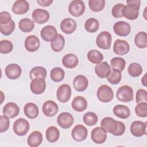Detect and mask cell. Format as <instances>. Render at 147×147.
<instances>
[{"label": "cell", "mask_w": 147, "mask_h": 147, "mask_svg": "<svg viewBox=\"0 0 147 147\" xmlns=\"http://www.w3.org/2000/svg\"><path fill=\"white\" fill-rule=\"evenodd\" d=\"M37 2L41 6L47 7V6H50L53 2V1H52V0H38V1H37Z\"/></svg>", "instance_id": "52"}, {"label": "cell", "mask_w": 147, "mask_h": 147, "mask_svg": "<svg viewBox=\"0 0 147 147\" xmlns=\"http://www.w3.org/2000/svg\"><path fill=\"white\" fill-rule=\"evenodd\" d=\"M136 103L147 102V92L144 89H138L137 91L136 95Z\"/></svg>", "instance_id": "49"}, {"label": "cell", "mask_w": 147, "mask_h": 147, "mask_svg": "<svg viewBox=\"0 0 147 147\" xmlns=\"http://www.w3.org/2000/svg\"><path fill=\"white\" fill-rule=\"evenodd\" d=\"M24 46L26 51L29 52L37 51L40 47V41L35 35H29L25 40Z\"/></svg>", "instance_id": "15"}, {"label": "cell", "mask_w": 147, "mask_h": 147, "mask_svg": "<svg viewBox=\"0 0 147 147\" xmlns=\"http://www.w3.org/2000/svg\"><path fill=\"white\" fill-rule=\"evenodd\" d=\"M16 28V24L13 20L5 25H0L1 33L5 36L10 35L14 30Z\"/></svg>", "instance_id": "44"}, {"label": "cell", "mask_w": 147, "mask_h": 147, "mask_svg": "<svg viewBox=\"0 0 147 147\" xmlns=\"http://www.w3.org/2000/svg\"><path fill=\"white\" fill-rule=\"evenodd\" d=\"M113 29L115 34L121 37H126L128 36L131 32L130 25L123 21L115 22L113 25Z\"/></svg>", "instance_id": "10"}, {"label": "cell", "mask_w": 147, "mask_h": 147, "mask_svg": "<svg viewBox=\"0 0 147 147\" xmlns=\"http://www.w3.org/2000/svg\"><path fill=\"white\" fill-rule=\"evenodd\" d=\"M124 6L125 5L122 3H117L111 9L112 16L115 18L122 17V10Z\"/></svg>", "instance_id": "47"}, {"label": "cell", "mask_w": 147, "mask_h": 147, "mask_svg": "<svg viewBox=\"0 0 147 147\" xmlns=\"http://www.w3.org/2000/svg\"><path fill=\"white\" fill-rule=\"evenodd\" d=\"M49 13L45 9H36L32 14V17L34 22L38 24H43L47 22L49 19Z\"/></svg>", "instance_id": "14"}, {"label": "cell", "mask_w": 147, "mask_h": 147, "mask_svg": "<svg viewBox=\"0 0 147 147\" xmlns=\"http://www.w3.org/2000/svg\"><path fill=\"white\" fill-rule=\"evenodd\" d=\"M141 83L143 86L146 87V83H147V80H146V73L144 74L143 77L141 79Z\"/></svg>", "instance_id": "53"}, {"label": "cell", "mask_w": 147, "mask_h": 147, "mask_svg": "<svg viewBox=\"0 0 147 147\" xmlns=\"http://www.w3.org/2000/svg\"><path fill=\"white\" fill-rule=\"evenodd\" d=\"M57 34V29L55 27L50 25L43 27L40 32L41 38L47 42H51L53 41Z\"/></svg>", "instance_id": "17"}, {"label": "cell", "mask_w": 147, "mask_h": 147, "mask_svg": "<svg viewBox=\"0 0 147 147\" xmlns=\"http://www.w3.org/2000/svg\"><path fill=\"white\" fill-rule=\"evenodd\" d=\"M88 106L86 99L82 96H77L74 98L71 103L72 108L74 110L78 112L84 111Z\"/></svg>", "instance_id": "26"}, {"label": "cell", "mask_w": 147, "mask_h": 147, "mask_svg": "<svg viewBox=\"0 0 147 147\" xmlns=\"http://www.w3.org/2000/svg\"><path fill=\"white\" fill-rule=\"evenodd\" d=\"M10 126L9 118L6 115L0 117V132L1 133L6 131Z\"/></svg>", "instance_id": "48"}, {"label": "cell", "mask_w": 147, "mask_h": 147, "mask_svg": "<svg viewBox=\"0 0 147 147\" xmlns=\"http://www.w3.org/2000/svg\"><path fill=\"white\" fill-rule=\"evenodd\" d=\"M45 136L48 141L54 143L58 141L60 137V131L56 127L51 126L46 130Z\"/></svg>", "instance_id": "32"}, {"label": "cell", "mask_w": 147, "mask_h": 147, "mask_svg": "<svg viewBox=\"0 0 147 147\" xmlns=\"http://www.w3.org/2000/svg\"><path fill=\"white\" fill-rule=\"evenodd\" d=\"M95 72L100 78H107L111 72V67L106 61H101L95 67Z\"/></svg>", "instance_id": "22"}, {"label": "cell", "mask_w": 147, "mask_h": 147, "mask_svg": "<svg viewBox=\"0 0 147 147\" xmlns=\"http://www.w3.org/2000/svg\"><path fill=\"white\" fill-rule=\"evenodd\" d=\"M11 20V16L8 11H3L0 13V23L1 25L7 24Z\"/></svg>", "instance_id": "50"}, {"label": "cell", "mask_w": 147, "mask_h": 147, "mask_svg": "<svg viewBox=\"0 0 147 147\" xmlns=\"http://www.w3.org/2000/svg\"><path fill=\"white\" fill-rule=\"evenodd\" d=\"M88 136L87 129L83 125H76L71 131L72 138L77 142L84 141Z\"/></svg>", "instance_id": "13"}, {"label": "cell", "mask_w": 147, "mask_h": 147, "mask_svg": "<svg viewBox=\"0 0 147 147\" xmlns=\"http://www.w3.org/2000/svg\"><path fill=\"white\" fill-rule=\"evenodd\" d=\"M46 82L45 79L36 78L32 80L30 84V89L32 93L40 95L42 94L46 89Z\"/></svg>", "instance_id": "11"}, {"label": "cell", "mask_w": 147, "mask_h": 147, "mask_svg": "<svg viewBox=\"0 0 147 147\" xmlns=\"http://www.w3.org/2000/svg\"><path fill=\"white\" fill-rule=\"evenodd\" d=\"M99 22L95 18H90L87 19L84 23L85 30L88 33H95L99 29Z\"/></svg>", "instance_id": "35"}, {"label": "cell", "mask_w": 147, "mask_h": 147, "mask_svg": "<svg viewBox=\"0 0 147 147\" xmlns=\"http://www.w3.org/2000/svg\"><path fill=\"white\" fill-rule=\"evenodd\" d=\"M100 127L105 130L106 133H109L115 136L118 130V121H116L110 117H105L101 121Z\"/></svg>", "instance_id": "6"}, {"label": "cell", "mask_w": 147, "mask_h": 147, "mask_svg": "<svg viewBox=\"0 0 147 147\" xmlns=\"http://www.w3.org/2000/svg\"><path fill=\"white\" fill-rule=\"evenodd\" d=\"M73 86L76 91L83 92L87 89L88 86V80L85 76L79 75L75 77L73 80Z\"/></svg>", "instance_id": "25"}, {"label": "cell", "mask_w": 147, "mask_h": 147, "mask_svg": "<svg viewBox=\"0 0 147 147\" xmlns=\"http://www.w3.org/2000/svg\"><path fill=\"white\" fill-rule=\"evenodd\" d=\"M126 130V126L121 121H118V130L115 134V136H121L123 135L125 131Z\"/></svg>", "instance_id": "51"}, {"label": "cell", "mask_w": 147, "mask_h": 147, "mask_svg": "<svg viewBox=\"0 0 147 147\" xmlns=\"http://www.w3.org/2000/svg\"><path fill=\"white\" fill-rule=\"evenodd\" d=\"M130 130L133 136L142 137L145 135L146 133V122L141 121H134L130 125Z\"/></svg>", "instance_id": "9"}, {"label": "cell", "mask_w": 147, "mask_h": 147, "mask_svg": "<svg viewBox=\"0 0 147 147\" xmlns=\"http://www.w3.org/2000/svg\"><path fill=\"white\" fill-rule=\"evenodd\" d=\"M125 60L121 57H113L110 61V66L113 69H117L119 71L124 70L126 67Z\"/></svg>", "instance_id": "39"}, {"label": "cell", "mask_w": 147, "mask_h": 147, "mask_svg": "<svg viewBox=\"0 0 147 147\" xmlns=\"http://www.w3.org/2000/svg\"><path fill=\"white\" fill-rule=\"evenodd\" d=\"M126 3L122 10L123 17L129 20H136L139 16L141 1L127 0Z\"/></svg>", "instance_id": "1"}, {"label": "cell", "mask_w": 147, "mask_h": 147, "mask_svg": "<svg viewBox=\"0 0 147 147\" xmlns=\"http://www.w3.org/2000/svg\"><path fill=\"white\" fill-rule=\"evenodd\" d=\"M112 36L110 33L107 31L100 32L96 37V44L97 46L102 49H109L111 47Z\"/></svg>", "instance_id": "5"}, {"label": "cell", "mask_w": 147, "mask_h": 147, "mask_svg": "<svg viewBox=\"0 0 147 147\" xmlns=\"http://www.w3.org/2000/svg\"><path fill=\"white\" fill-rule=\"evenodd\" d=\"M57 122L60 127L67 129L71 127L74 122L73 115L68 112L60 113L57 118Z\"/></svg>", "instance_id": "12"}, {"label": "cell", "mask_w": 147, "mask_h": 147, "mask_svg": "<svg viewBox=\"0 0 147 147\" xmlns=\"http://www.w3.org/2000/svg\"><path fill=\"white\" fill-rule=\"evenodd\" d=\"M88 6L90 9L94 12L102 11L105 6V0H89Z\"/></svg>", "instance_id": "43"}, {"label": "cell", "mask_w": 147, "mask_h": 147, "mask_svg": "<svg viewBox=\"0 0 147 147\" xmlns=\"http://www.w3.org/2000/svg\"><path fill=\"white\" fill-rule=\"evenodd\" d=\"M65 45V39L61 34H57L53 41L51 42L52 49L55 52L61 51Z\"/></svg>", "instance_id": "31"}, {"label": "cell", "mask_w": 147, "mask_h": 147, "mask_svg": "<svg viewBox=\"0 0 147 147\" xmlns=\"http://www.w3.org/2000/svg\"><path fill=\"white\" fill-rule=\"evenodd\" d=\"M34 21L28 18L21 19L18 23L20 29L24 33L30 32L34 28Z\"/></svg>", "instance_id": "33"}, {"label": "cell", "mask_w": 147, "mask_h": 147, "mask_svg": "<svg viewBox=\"0 0 147 147\" xmlns=\"http://www.w3.org/2000/svg\"><path fill=\"white\" fill-rule=\"evenodd\" d=\"M5 75L10 79L14 80L18 78L22 74L21 67L17 64L13 63L7 65L5 68Z\"/></svg>", "instance_id": "21"}, {"label": "cell", "mask_w": 147, "mask_h": 147, "mask_svg": "<svg viewBox=\"0 0 147 147\" xmlns=\"http://www.w3.org/2000/svg\"><path fill=\"white\" fill-rule=\"evenodd\" d=\"M13 49V43L8 40H2L0 41V52L3 54L10 53Z\"/></svg>", "instance_id": "45"}, {"label": "cell", "mask_w": 147, "mask_h": 147, "mask_svg": "<svg viewBox=\"0 0 147 147\" xmlns=\"http://www.w3.org/2000/svg\"><path fill=\"white\" fill-rule=\"evenodd\" d=\"M136 114L140 117H147V102L138 103L135 107Z\"/></svg>", "instance_id": "46"}, {"label": "cell", "mask_w": 147, "mask_h": 147, "mask_svg": "<svg viewBox=\"0 0 147 147\" xmlns=\"http://www.w3.org/2000/svg\"><path fill=\"white\" fill-rule=\"evenodd\" d=\"M86 10L84 2L81 0H74L70 2L68 6V11L74 17L82 16Z\"/></svg>", "instance_id": "7"}, {"label": "cell", "mask_w": 147, "mask_h": 147, "mask_svg": "<svg viewBox=\"0 0 147 147\" xmlns=\"http://www.w3.org/2000/svg\"><path fill=\"white\" fill-rule=\"evenodd\" d=\"M29 9V4L25 0H17L12 6V11L17 15L24 14L28 12Z\"/></svg>", "instance_id": "24"}, {"label": "cell", "mask_w": 147, "mask_h": 147, "mask_svg": "<svg viewBox=\"0 0 147 147\" xmlns=\"http://www.w3.org/2000/svg\"><path fill=\"white\" fill-rule=\"evenodd\" d=\"M91 138L95 144H103L107 139V133L101 127H96L91 131Z\"/></svg>", "instance_id": "18"}, {"label": "cell", "mask_w": 147, "mask_h": 147, "mask_svg": "<svg viewBox=\"0 0 147 147\" xmlns=\"http://www.w3.org/2000/svg\"><path fill=\"white\" fill-rule=\"evenodd\" d=\"M130 51V45L129 43L123 40L117 39L113 45V51L115 54L119 56H123L127 54Z\"/></svg>", "instance_id": "16"}, {"label": "cell", "mask_w": 147, "mask_h": 147, "mask_svg": "<svg viewBox=\"0 0 147 147\" xmlns=\"http://www.w3.org/2000/svg\"><path fill=\"white\" fill-rule=\"evenodd\" d=\"M47 71L44 67L36 66L33 67L29 72V76L31 80L36 78H41L45 79Z\"/></svg>", "instance_id": "36"}, {"label": "cell", "mask_w": 147, "mask_h": 147, "mask_svg": "<svg viewBox=\"0 0 147 147\" xmlns=\"http://www.w3.org/2000/svg\"><path fill=\"white\" fill-rule=\"evenodd\" d=\"M87 59L91 63L93 64H98L103 60V54L98 50L92 49L87 53Z\"/></svg>", "instance_id": "37"}, {"label": "cell", "mask_w": 147, "mask_h": 147, "mask_svg": "<svg viewBox=\"0 0 147 147\" xmlns=\"http://www.w3.org/2000/svg\"><path fill=\"white\" fill-rule=\"evenodd\" d=\"M62 64L67 68L72 69L75 68L79 63L78 57L74 53H67L62 59Z\"/></svg>", "instance_id": "28"}, {"label": "cell", "mask_w": 147, "mask_h": 147, "mask_svg": "<svg viewBox=\"0 0 147 147\" xmlns=\"http://www.w3.org/2000/svg\"><path fill=\"white\" fill-rule=\"evenodd\" d=\"M51 79L55 82L62 81L65 76V72L60 67H55L52 68L50 72Z\"/></svg>", "instance_id": "38"}, {"label": "cell", "mask_w": 147, "mask_h": 147, "mask_svg": "<svg viewBox=\"0 0 147 147\" xmlns=\"http://www.w3.org/2000/svg\"><path fill=\"white\" fill-rule=\"evenodd\" d=\"M107 79L108 82L112 84H118L122 79L121 72L117 69L112 68L109 75L107 78Z\"/></svg>", "instance_id": "42"}, {"label": "cell", "mask_w": 147, "mask_h": 147, "mask_svg": "<svg viewBox=\"0 0 147 147\" xmlns=\"http://www.w3.org/2000/svg\"><path fill=\"white\" fill-rule=\"evenodd\" d=\"M136 45L140 48L144 49L147 47V34L145 32H138L134 37Z\"/></svg>", "instance_id": "34"}, {"label": "cell", "mask_w": 147, "mask_h": 147, "mask_svg": "<svg viewBox=\"0 0 147 147\" xmlns=\"http://www.w3.org/2000/svg\"><path fill=\"white\" fill-rule=\"evenodd\" d=\"M30 125L29 122L23 118H20L16 119L13 126V129L14 133L18 136H24L29 131Z\"/></svg>", "instance_id": "4"}, {"label": "cell", "mask_w": 147, "mask_h": 147, "mask_svg": "<svg viewBox=\"0 0 147 147\" xmlns=\"http://www.w3.org/2000/svg\"><path fill=\"white\" fill-rule=\"evenodd\" d=\"M141 65L137 63H132L129 64L127 68V72L132 77L136 78L140 76L142 72Z\"/></svg>", "instance_id": "40"}, {"label": "cell", "mask_w": 147, "mask_h": 147, "mask_svg": "<svg viewBox=\"0 0 147 147\" xmlns=\"http://www.w3.org/2000/svg\"><path fill=\"white\" fill-rule=\"evenodd\" d=\"M113 114L117 117L121 119H127L130 115L131 112L129 108L123 105H117L113 109Z\"/></svg>", "instance_id": "29"}, {"label": "cell", "mask_w": 147, "mask_h": 147, "mask_svg": "<svg viewBox=\"0 0 147 147\" xmlns=\"http://www.w3.org/2000/svg\"><path fill=\"white\" fill-rule=\"evenodd\" d=\"M42 111L45 116L52 117L58 113L59 106L55 102L52 100H48L42 105Z\"/></svg>", "instance_id": "19"}, {"label": "cell", "mask_w": 147, "mask_h": 147, "mask_svg": "<svg viewBox=\"0 0 147 147\" xmlns=\"http://www.w3.org/2000/svg\"><path fill=\"white\" fill-rule=\"evenodd\" d=\"M42 140V133L40 131L35 130L29 135L27 139V143L30 147H37L41 144Z\"/></svg>", "instance_id": "27"}, {"label": "cell", "mask_w": 147, "mask_h": 147, "mask_svg": "<svg viewBox=\"0 0 147 147\" xmlns=\"http://www.w3.org/2000/svg\"><path fill=\"white\" fill-rule=\"evenodd\" d=\"M116 96L118 100L123 102H129L134 99L133 88L127 85L121 86L116 92Z\"/></svg>", "instance_id": "2"}, {"label": "cell", "mask_w": 147, "mask_h": 147, "mask_svg": "<svg viewBox=\"0 0 147 147\" xmlns=\"http://www.w3.org/2000/svg\"><path fill=\"white\" fill-rule=\"evenodd\" d=\"M20 109L19 106L14 102L6 103L2 110L3 115L8 117L9 118H14L20 114Z\"/></svg>", "instance_id": "23"}, {"label": "cell", "mask_w": 147, "mask_h": 147, "mask_svg": "<svg viewBox=\"0 0 147 147\" xmlns=\"http://www.w3.org/2000/svg\"><path fill=\"white\" fill-rule=\"evenodd\" d=\"M83 121L86 125L92 126L96 124L98 121V117L95 113L89 111L84 114Z\"/></svg>", "instance_id": "41"}, {"label": "cell", "mask_w": 147, "mask_h": 147, "mask_svg": "<svg viewBox=\"0 0 147 147\" xmlns=\"http://www.w3.org/2000/svg\"><path fill=\"white\" fill-rule=\"evenodd\" d=\"M60 28L63 33L67 34H70L76 30L77 24L74 19L71 18H66L61 21Z\"/></svg>", "instance_id": "20"}, {"label": "cell", "mask_w": 147, "mask_h": 147, "mask_svg": "<svg viewBox=\"0 0 147 147\" xmlns=\"http://www.w3.org/2000/svg\"><path fill=\"white\" fill-rule=\"evenodd\" d=\"M71 88L67 84L60 85L56 92V97L57 100L63 103L67 102L71 96Z\"/></svg>", "instance_id": "8"}, {"label": "cell", "mask_w": 147, "mask_h": 147, "mask_svg": "<svg viewBox=\"0 0 147 147\" xmlns=\"http://www.w3.org/2000/svg\"><path fill=\"white\" fill-rule=\"evenodd\" d=\"M96 95L99 101L103 103H108L113 100L114 92L110 86L106 84H103L99 87Z\"/></svg>", "instance_id": "3"}, {"label": "cell", "mask_w": 147, "mask_h": 147, "mask_svg": "<svg viewBox=\"0 0 147 147\" xmlns=\"http://www.w3.org/2000/svg\"><path fill=\"white\" fill-rule=\"evenodd\" d=\"M24 113L28 118L30 119H34L38 115V107L35 103L29 102L24 106Z\"/></svg>", "instance_id": "30"}]
</instances>
